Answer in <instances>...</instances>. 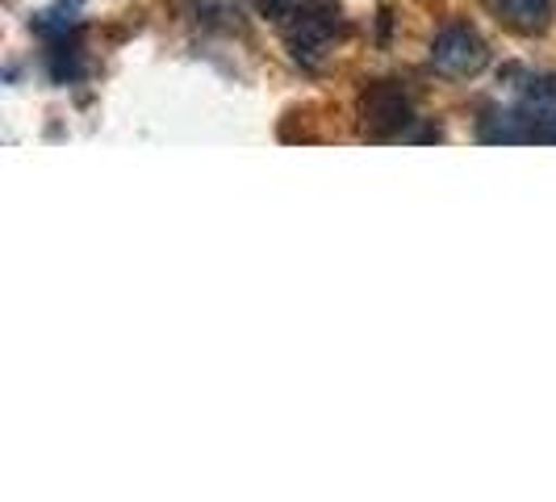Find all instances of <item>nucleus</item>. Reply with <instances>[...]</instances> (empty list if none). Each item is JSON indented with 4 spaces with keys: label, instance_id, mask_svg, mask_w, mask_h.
<instances>
[{
    "label": "nucleus",
    "instance_id": "f257e3e1",
    "mask_svg": "<svg viewBox=\"0 0 556 502\" xmlns=\"http://www.w3.org/2000/svg\"><path fill=\"white\" fill-rule=\"evenodd\" d=\"M260 4L280 26L293 59L306 67H318L343 34V17L334 0H260Z\"/></svg>",
    "mask_w": 556,
    "mask_h": 502
},
{
    "label": "nucleus",
    "instance_id": "f03ea898",
    "mask_svg": "<svg viewBox=\"0 0 556 502\" xmlns=\"http://www.w3.org/2000/svg\"><path fill=\"white\" fill-rule=\"evenodd\" d=\"M431 63H435V72H444L452 80H469L490 67V42L469 22H447L431 42Z\"/></svg>",
    "mask_w": 556,
    "mask_h": 502
},
{
    "label": "nucleus",
    "instance_id": "7ed1b4c3",
    "mask_svg": "<svg viewBox=\"0 0 556 502\" xmlns=\"http://www.w3.org/2000/svg\"><path fill=\"white\" fill-rule=\"evenodd\" d=\"M361 113H364V122H368V130H372V135H381V139H397V135H406V126L415 122L410 92L393 80L372 84V88L361 97Z\"/></svg>",
    "mask_w": 556,
    "mask_h": 502
},
{
    "label": "nucleus",
    "instance_id": "20e7f679",
    "mask_svg": "<svg viewBox=\"0 0 556 502\" xmlns=\"http://www.w3.org/2000/svg\"><path fill=\"white\" fill-rule=\"evenodd\" d=\"M485 9L515 34H544L553 26V0H485Z\"/></svg>",
    "mask_w": 556,
    "mask_h": 502
}]
</instances>
